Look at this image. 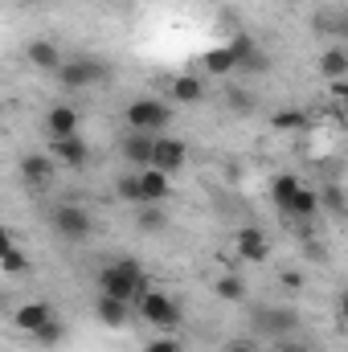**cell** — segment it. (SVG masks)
Here are the masks:
<instances>
[{
    "instance_id": "cell-36",
    "label": "cell",
    "mask_w": 348,
    "mask_h": 352,
    "mask_svg": "<svg viewBox=\"0 0 348 352\" xmlns=\"http://www.w3.org/2000/svg\"><path fill=\"white\" fill-rule=\"evenodd\" d=\"M274 352H303V349H299V344H279Z\"/></svg>"
},
{
    "instance_id": "cell-12",
    "label": "cell",
    "mask_w": 348,
    "mask_h": 352,
    "mask_svg": "<svg viewBox=\"0 0 348 352\" xmlns=\"http://www.w3.org/2000/svg\"><path fill=\"white\" fill-rule=\"evenodd\" d=\"M45 320H54V303H50V299H29V303H21V307L12 311V324H17L21 332H29V336H33Z\"/></svg>"
},
{
    "instance_id": "cell-7",
    "label": "cell",
    "mask_w": 348,
    "mask_h": 352,
    "mask_svg": "<svg viewBox=\"0 0 348 352\" xmlns=\"http://www.w3.org/2000/svg\"><path fill=\"white\" fill-rule=\"evenodd\" d=\"M184 160H188V144H184V140H176V135H156V144H152V164H148V168L173 176L176 168H184Z\"/></svg>"
},
{
    "instance_id": "cell-18",
    "label": "cell",
    "mask_w": 348,
    "mask_h": 352,
    "mask_svg": "<svg viewBox=\"0 0 348 352\" xmlns=\"http://www.w3.org/2000/svg\"><path fill=\"white\" fill-rule=\"evenodd\" d=\"M287 217H295V221H316L320 217V197L312 192V188H299L291 201H287V209H283Z\"/></svg>"
},
{
    "instance_id": "cell-11",
    "label": "cell",
    "mask_w": 348,
    "mask_h": 352,
    "mask_svg": "<svg viewBox=\"0 0 348 352\" xmlns=\"http://www.w3.org/2000/svg\"><path fill=\"white\" fill-rule=\"evenodd\" d=\"M234 242H238V254H242L246 263L259 266V263H266V258H270V238L262 234L259 226H242Z\"/></svg>"
},
{
    "instance_id": "cell-30",
    "label": "cell",
    "mask_w": 348,
    "mask_h": 352,
    "mask_svg": "<svg viewBox=\"0 0 348 352\" xmlns=\"http://www.w3.org/2000/svg\"><path fill=\"white\" fill-rule=\"evenodd\" d=\"M230 107L250 111V107H254V94H246V90H230Z\"/></svg>"
},
{
    "instance_id": "cell-14",
    "label": "cell",
    "mask_w": 348,
    "mask_h": 352,
    "mask_svg": "<svg viewBox=\"0 0 348 352\" xmlns=\"http://www.w3.org/2000/svg\"><path fill=\"white\" fill-rule=\"evenodd\" d=\"M140 201L144 205H160V201H168V192H173V180L164 173H156V168H140Z\"/></svg>"
},
{
    "instance_id": "cell-31",
    "label": "cell",
    "mask_w": 348,
    "mask_h": 352,
    "mask_svg": "<svg viewBox=\"0 0 348 352\" xmlns=\"http://www.w3.org/2000/svg\"><path fill=\"white\" fill-rule=\"evenodd\" d=\"M144 352H184V349H180V340H148Z\"/></svg>"
},
{
    "instance_id": "cell-20",
    "label": "cell",
    "mask_w": 348,
    "mask_h": 352,
    "mask_svg": "<svg viewBox=\"0 0 348 352\" xmlns=\"http://www.w3.org/2000/svg\"><path fill=\"white\" fill-rule=\"evenodd\" d=\"M205 70H209L213 78L234 74V54H230V45H213V50L205 54Z\"/></svg>"
},
{
    "instance_id": "cell-13",
    "label": "cell",
    "mask_w": 348,
    "mask_h": 352,
    "mask_svg": "<svg viewBox=\"0 0 348 352\" xmlns=\"http://www.w3.org/2000/svg\"><path fill=\"white\" fill-rule=\"evenodd\" d=\"M25 58H29V66H33V70H45V74H54V70L66 62V58H62V50H58L50 37L29 41V45H25Z\"/></svg>"
},
{
    "instance_id": "cell-9",
    "label": "cell",
    "mask_w": 348,
    "mask_h": 352,
    "mask_svg": "<svg viewBox=\"0 0 348 352\" xmlns=\"http://www.w3.org/2000/svg\"><path fill=\"white\" fill-rule=\"evenodd\" d=\"M50 156L58 160V164H66V168H87L90 160V148L87 140L74 131V135H62V140H50Z\"/></svg>"
},
{
    "instance_id": "cell-19",
    "label": "cell",
    "mask_w": 348,
    "mask_h": 352,
    "mask_svg": "<svg viewBox=\"0 0 348 352\" xmlns=\"http://www.w3.org/2000/svg\"><path fill=\"white\" fill-rule=\"evenodd\" d=\"M320 74L324 78H348V50L345 45H332L320 54Z\"/></svg>"
},
{
    "instance_id": "cell-1",
    "label": "cell",
    "mask_w": 348,
    "mask_h": 352,
    "mask_svg": "<svg viewBox=\"0 0 348 352\" xmlns=\"http://www.w3.org/2000/svg\"><path fill=\"white\" fill-rule=\"evenodd\" d=\"M98 291L135 307V299H140L144 291H152V287H148L144 263H135V258H115V263H107L98 270Z\"/></svg>"
},
{
    "instance_id": "cell-10",
    "label": "cell",
    "mask_w": 348,
    "mask_h": 352,
    "mask_svg": "<svg viewBox=\"0 0 348 352\" xmlns=\"http://www.w3.org/2000/svg\"><path fill=\"white\" fill-rule=\"evenodd\" d=\"M152 144H156L152 131H127V135L119 140V152H123V160H127L131 168H148V164H152Z\"/></svg>"
},
{
    "instance_id": "cell-15",
    "label": "cell",
    "mask_w": 348,
    "mask_h": 352,
    "mask_svg": "<svg viewBox=\"0 0 348 352\" xmlns=\"http://www.w3.org/2000/svg\"><path fill=\"white\" fill-rule=\"evenodd\" d=\"M17 173H21L25 184H50V180L58 176V160H54V156L33 152V156H25V160H21V168H17Z\"/></svg>"
},
{
    "instance_id": "cell-6",
    "label": "cell",
    "mask_w": 348,
    "mask_h": 352,
    "mask_svg": "<svg viewBox=\"0 0 348 352\" xmlns=\"http://www.w3.org/2000/svg\"><path fill=\"white\" fill-rule=\"evenodd\" d=\"M226 45H230V54H234V70H242V74H250V78H259V74L270 70V58L262 54V45L250 33H234Z\"/></svg>"
},
{
    "instance_id": "cell-32",
    "label": "cell",
    "mask_w": 348,
    "mask_h": 352,
    "mask_svg": "<svg viewBox=\"0 0 348 352\" xmlns=\"http://www.w3.org/2000/svg\"><path fill=\"white\" fill-rule=\"evenodd\" d=\"M12 246H17V238H12V230H8V226H0V258H4V254H8Z\"/></svg>"
},
{
    "instance_id": "cell-8",
    "label": "cell",
    "mask_w": 348,
    "mask_h": 352,
    "mask_svg": "<svg viewBox=\"0 0 348 352\" xmlns=\"http://www.w3.org/2000/svg\"><path fill=\"white\" fill-rule=\"evenodd\" d=\"M254 328L266 336H283L299 328V311L295 307H254Z\"/></svg>"
},
{
    "instance_id": "cell-28",
    "label": "cell",
    "mask_w": 348,
    "mask_h": 352,
    "mask_svg": "<svg viewBox=\"0 0 348 352\" xmlns=\"http://www.w3.org/2000/svg\"><path fill=\"white\" fill-rule=\"evenodd\" d=\"M115 192H119V201H127V205H144V201H140V176H119V180H115Z\"/></svg>"
},
{
    "instance_id": "cell-33",
    "label": "cell",
    "mask_w": 348,
    "mask_h": 352,
    "mask_svg": "<svg viewBox=\"0 0 348 352\" xmlns=\"http://www.w3.org/2000/svg\"><path fill=\"white\" fill-rule=\"evenodd\" d=\"M283 287L299 291V287H303V274H299V270H283Z\"/></svg>"
},
{
    "instance_id": "cell-24",
    "label": "cell",
    "mask_w": 348,
    "mask_h": 352,
    "mask_svg": "<svg viewBox=\"0 0 348 352\" xmlns=\"http://www.w3.org/2000/svg\"><path fill=\"white\" fill-rule=\"evenodd\" d=\"M299 192V176L295 173H283V176H274V184H270V197H274V205L279 209H287V201Z\"/></svg>"
},
{
    "instance_id": "cell-29",
    "label": "cell",
    "mask_w": 348,
    "mask_h": 352,
    "mask_svg": "<svg viewBox=\"0 0 348 352\" xmlns=\"http://www.w3.org/2000/svg\"><path fill=\"white\" fill-rule=\"evenodd\" d=\"M0 270H4V274H25V270H29V258H25L17 246H12V250L0 258Z\"/></svg>"
},
{
    "instance_id": "cell-16",
    "label": "cell",
    "mask_w": 348,
    "mask_h": 352,
    "mask_svg": "<svg viewBox=\"0 0 348 352\" xmlns=\"http://www.w3.org/2000/svg\"><path fill=\"white\" fill-rule=\"evenodd\" d=\"M45 131H50V140L74 135V131H78V111H74L70 102H54L50 115H45Z\"/></svg>"
},
{
    "instance_id": "cell-4",
    "label": "cell",
    "mask_w": 348,
    "mask_h": 352,
    "mask_svg": "<svg viewBox=\"0 0 348 352\" xmlns=\"http://www.w3.org/2000/svg\"><path fill=\"white\" fill-rule=\"evenodd\" d=\"M135 311H140V320H148L152 328H164V332L180 328V320H184L180 303H176L173 295H164V291H144L135 299Z\"/></svg>"
},
{
    "instance_id": "cell-21",
    "label": "cell",
    "mask_w": 348,
    "mask_h": 352,
    "mask_svg": "<svg viewBox=\"0 0 348 352\" xmlns=\"http://www.w3.org/2000/svg\"><path fill=\"white\" fill-rule=\"evenodd\" d=\"M205 98V82L184 74V78H173V102H201Z\"/></svg>"
},
{
    "instance_id": "cell-3",
    "label": "cell",
    "mask_w": 348,
    "mask_h": 352,
    "mask_svg": "<svg viewBox=\"0 0 348 352\" xmlns=\"http://www.w3.org/2000/svg\"><path fill=\"white\" fill-rule=\"evenodd\" d=\"M54 78H58V87H66V90H87V87L107 82L111 78V66L102 58H70V62H62L54 70Z\"/></svg>"
},
{
    "instance_id": "cell-35",
    "label": "cell",
    "mask_w": 348,
    "mask_h": 352,
    "mask_svg": "<svg viewBox=\"0 0 348 352\" xmlns=\"http://www.w3.org/2000/svg\"><path fill=\"white\" fill-rule=\"evenodd\" d=\"M332 94H336V98H345V94H348V78H332Z\"/></svg>"
},
{
    "instance_id": "cell-23",
    "label": "cell",
    "mask_w": 348,
    "mask_h": 352,
    "mask_svg": "<svg viewBox=\"0 0 348 352\" xmlns=\"http://www.w3.org/2000/svg\"><path fill=\"white\" fill-rule=\"evenodd\" d=\"M213 291H217V299H226V303H242V299H246V283H242L238 274H217Z\"/></svg>"
},
{
    "instance_id": "cell-22",
    "label": "cell",
    "mask_w": 348,
    "mask_h": 352,
    "mask_svg": "<svg viewBox=\"0 0 348 352\" xmlns=\"http://www.w3.org/2000/svg\"><path fill=\"white\" fill-rule=\"evenodd\" d=\"M307 111H299V107H287V111H274L270 115V127L274 131H299V127H307Z\"/></svg>"
},
{
    "instance_id": "cell-25",
    "label": "cell",
    "mask_w": 348,
    "mask_h": 352,
    "mask_svg": "<svg viewBox=\"0 0 348 352\" xmlns=\"http://www.w3.org/2000/svg\"><path fill=\"white\" fill-rule=\"evenodd\" d=\"M164 221H168V217H164V209H160V205H140V209H135V226H140L144 234L164 230Z\"/></svg>"
},
{
    "instance_id": "cell-17",
    "label": "cell",
    "mask_w": 348,
    "mask_h": 352,
    "mask_svg": "<svg viewBox=\"0 0 348 352\" xmlns=\"http://www.w3.org/2000/svg\"><path fill=\"white\" fill-rule=\"evenodd\" d=\"M98 320L107 324V328H127L131 324V303H123V299H111V295H98Z\"/></svg>"
},
{
    "instance_id": "cell-2",
    "label": "cell",
    "mask_w": 348,
    "mask_h": 352,
    "mask_svg": "<svg viewBox=\"0 0 348 352\" xmlns=\"http://www.w3.org/2000/svg\"><path fill=\"white\" fill-rule=\"evenodd\" d=\"M123 119H127L131 131H152V135H160V131L173 123V107H168L164 98L144 94V98H131V102H127Z\"/></svg>"
},
{
    "instance_id": "cell-5",
    "label": "cell",
    "mask_w": 348,
    "mask_h": 352,
    "mask_svg": "<svg viewBox=\"0 0 348 352\" xmlns=\"http://www.w3.org/2000/svg\"><path fill=\"white\" fill-rule=\"evenodd\" d=\"M50 226H54L58 238L83 242V238H90V230H94V217H90L83 205H54L50 209Z\"/></svg>"
},
{
    "instance_id": "cell-34",
    "label": "cell",
    "mask_w": 348,
    "mask_h": 352,
    "mask_svg": "<svg viewBox=\"0 0 348 352\" xmlns=\"http://www.w3.org/2000/svg\"><path fill=\"white\" fill-rule=\"evenodd\" d=\"M226 352H259L254 340H234V344H226Z\"/></svg>"
},
{
    "instance_id": "cell-26",
    "label": "cell",
    "mask_w": 348,
    "mask_h": 352,
    "mask_svg": "<svg viewBox=\"0 0 348 352\" xmlns=\"http://www.w3.org/2000/svg\"><path fill=\"white\" fill-rule=\"evenodd\" d=\"M33 340H37L41 349H54V344H62V340H66V324L54 316V320H45V324L33 332Z\"/></svg>"
},
{
    "instance_id": "cell-27",
    "label": "cell",
    "mask_w": 348,
    "mask_h": 352,
    "mask_svg": "<svg viewBox=\"0 0 348 352\" xmlns=\"http://www.w3.org/2000/svg\"><path fill=\"white\" fill-rule=\"evenodd\" d=\"M316 197H320V209H328V213H336V217L345 213V192H340V184H324Z\"/></svg>"
}]
</instances>
